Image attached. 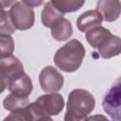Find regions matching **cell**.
I'll use <instances>...</instances> for the list:
<instances>
[{
    "mask_svg": "<svg viewBox=\"0 0 121 121\" xmlns=\"http://www.w3.org/2000/svg\"><path fill=\"white\" fill-rule=\"evenodd\" d=\"M95 106L94 95L85 89H74L67 100L64 121H87Z\"/></svg>",
    "mask_w": 121,
    "mask_h": 121,
    "instance_id": "6da1fadb",
    "label": "cell"
},
{
    "mask_svg": "<svg viewBox=\"0 0 121 121\" xmlns=\"http://www.w3.org/2000/svg\"><path fill=\"white\" fill-rule=\"evenodd\" d=\"M85 57V48L77 39L69 41L60 47L54 55V63L61 71L72 73L77 71Z\"/></svg>",
    "mask_w": 121,
    "mask_h": 121,
    "instance_id": "7a4b0ae2",
    "label": "cell"
},
{
    "mask_svg": "<svg viewBox=\"0 0 121 121\" xmlns=\"http://www.w3.org/2000/svg\"><path fill=\"white\" fill-rule=\"evenodd\" d=\"M30 106L39 119L43 116L58 115L63 110L64 100L60 94L49 93L39 96Z\"/></svg>",
    "mask_w": 121,
    "mask_h": 121,
    "instance_id": "3957f363",
    "label": "cell"
},
{
    "mask_svg": "<svg viewBox=\"0 0 121 121\" xmlns=\"http://www.w3.org/2000/svg\"><path fill=\"white\" fill-rule=\"evenodd\" d=\"M9 17L18 30H27L31 28L35 23V13L33 8L28 6L25 1H16L10 6Z\"/></svg>",
    "mask_w": 121,
    "mask_h": 121,
    "instance_id": "277c9868",
    "label": "cell"
},
{
    "mask_svg": "<svg viewBox=\"0 0 121 121\" xmlns=\"http://www.w3.org/2000/svg\"><path fill=\"white\" fill-rule=\"evenodd\" d=\"M102 107L112 121H121V76L105 93Z\"/></svg>",
    "mask_w": 121,
    "mask_h": 121,
    "instance_id": "5b68a950",
    "label": "cell"
},
{
    "mask_svg": "<svg viewBox=\"0 0 121 121\" xmlns=\"http://www.w3.org/2000/svg\"><path fill=\"white\" fill-rule=\"evenodd\" d=\"M24 73V66L21 60L11 55L6 58H0V83L1 93L8 88L9 80L15 76Z\"/></svg>",
    "mask_w": 121,
    "mask_h": 121,
    "instance_id": "8992f818",
    "label": "cell"
},
{
    "mask_svg": "<svg viewBox=\"0 0 121 121\" xmlns=\"http://www.w3.org/2000/svg\"><path fill=\"white\" fill-rule=\"evenodd\" d=\"M41 88L46 93H57L60 91L64 82L63 76L53 66H45L39 75Z\"/></svg>",
    "mask_w": 121,
    "mask_h": 121,
    "instance_id": "52a82bcc",
    "label": "cell"
},
{
    "mask_svg": "<svg viewBox=\"0 0 121 121\" xmlns=\"http://www.w3.org/2000/svg\"><path fill=\"white\" fill-rule=\"evenodd\" d=\"M8 89L10 94L16 96L28 98L33 90L32 80L27 76V74H26L25 72L21 73L9 80Z\"/></svg>",
    "mask_w": 121,
    "mask_h": 121,
    "instance_id": "ba28073f",
    "label": "cell"
},
{
    "mask_svg": "<svg viewBox=\"0 0 121 121\" xmlns=\"http://www.w3.org/2000/svg\"><path fill=\"white\" fill-rule=\"evenodd\" d=\"M102 19L106 22H113L117 20L121 14V2L118 0H100L96 3L95 9Z\"/></svg>",
    "mask_w": 121,
    "mask_h": 121,
    "instance_id": "9c48e42d",
    "label": "cell"
},
{
    "mask_svg": "<svg viewBox=\"0 0 121 121\" xmlns=\"http://www.w3.org/2000/svg\"><path fill=\"white\" fill-rule=\"evenodd\" d=\"M103 19L96 9H91L83 12L77 19V27L80 32H87L88 30L101 25Z\"/></svg>",
    "mask_w": 121,
    "mask_h": 121,
    "instance_id": "30bf717a",
    "label": "cell"
},
{
    "mask_svg": "<svg viewBox=\"0 0 121 121\" xmlns=\"http://www.w3.org/2000/svg\"><path fill=\"white\" fill-rule=\"evenodd\" d=\"M98 55L103 59H111L121 54V38L112 35L100 47L97 48Z\"/></svg>",
    "mask_w": 121,
    "mask_h": 121,
    "instance_id": "8fae6325",
    "label": "cell"
},
{
    "mask_svg": "<svg viewBox=\"0 0 121 121\" xmlns=\"http://www.w3.org/2000/svg\"><path fill=\"white\" fill-rule=\"evenodd\" d=\"M112 34L111 31L101 26H95L90 30H88L85 34V38L88 43L93 47L97 49L100 47Z\"/></svg>",
    "mask_w": 121,
    "mask_h": 121,
    "instance_id": "7c38bea8",
    "label": "cell"
},
{
    "mask_svg": "<svg viewBox=\"0 0 121 121\" xmlns=\"http://www.w3.org/2000/svg\"><path fill=\"white\" fill-rule=\"evenodd\" d=\"M73 34V26L71 22L62 17L59 19L51 27V36L59 42L68 40Z\"/></svg>",
    "mask_w": 121,
    "mask_h": 121,
    "instance_id": "4fadbf2b",
    "label": "cell"
},
{
    "mask_svg": "<svg viewBox=\"0 0 121 121\" xmlns=\"http://www.w3.org/2000/svg\"><path fill=\"white\" fill-rule=\"evenodd\" d=\"M64 17L61 12H60L55 6L52 4L51 1L45 3L43 10H42V15H41V20L43 26L45 27H52V26L60 18Z\"/></svg>",
    "mask_w": 121,
    "mask_h": 121,
    "instance_id": "5bb4252c",
    "label": "cell"
},
{
    "mask_svg": "<svg viewBox=\"0 0 121 121\" xmlns=\"http://www.w3.org/2000/svg\"><path fill=\"white\" fill-rule=\"evenodd\" d=\"M38 117L34 111L32 110L30 103L23 109H19L11 112L8 116H6L3 121H37Z\"/></svg>",
    "mask_w": 121,
    "mask_h": 121,
    "instance_id": "9a60e30c",
    "label": "cell"
},
{
    "mask_svg": "<svg viewBox=\"0 0 121 121\" xmlns=\"http://www.w3.org/2000/svg\"><path fill=\"white\" fill-rule=\"evenodd\" d=\"M51 2L55 8L62 14L77 11L80 9L85 4L84 0H53Z\"/></svg>",
    "mask_w": 121,
    "mask_h": 121,
    "instance_id": "2e32d148",
    "label": "cell"
},
{
    "mask_svg": "<svg viewBox=\"0 0 121 121\" xmlns=\"http://www.w3.org/2000/svg\"><path fill=\"white\" fill-rule=\"evenodd\" d=\"M29 104V100L28 98H25V97H19L16 96L12 94L8 95L4 101H3V106L7 111L9 112H13L19 109H23L26 108L27 105Z\"/></svg>",
    "mask_w": 121,
    "mask_h": 121,
    "instance_id": "e0dca14e",
    "label": "cell"
},
{
    "mask_svg": "<svg viewBox=\"0 0 121 121\" xmlns=\"http://www.w3.org/2000/svg\"><path fill=\"white\" fill-rule=\"evenodd\" d=\"M15 27L10 20L9 11L1 9L0 10V36H10L14 33Z\"/></svg>",
    "mask_w": 121,
    "mask_h": 121,
    "instance_id": "ac0fdd59",
    "label": "cell"
},
{
    "mask_svg": "<svg viewBox=\"0 0 121 121\" xmlns=\"http://www.w3.org/2000/svg\"><path fill=\"white\" fill-rule=\"evenodd\" d=\"M14 50V41L11 36H0V58L12 55Z\"/></svg>",
    "mask_w": 121,
    "mask_h": 121,
    "instance_id": "d6986e66",
    "label": "cell"
},
{
    "mask_svg": "<svg viewBox=\"0 0 121 121\" xmlns=\"http://www.w3.org/2000/svg\"><path fill=\"white\" fill-rule=\"evenodd\" d=\"M87 121H110V120L103 114H95L89 116Z\"/></svg>",
    "mask_w": 121,
    "mask_h": 121,
    "instance_id": "ffe728a7",
    "label": "cell"
},
{
    "mask_svg": "<svg viewBox=\"0 0 121 121\" xmlns=\"http://www.w3.org/2000/svg\"><path fill=\"white\" fill-rule=\"evenodd\" d=\"M28 6H30L31 8H34V7H38L42 4H43V1H34V0H31V1H25Z\"/></svg>",
    "mask_w": 121,
    "mask_h": 121,
    "instance_id": "44dd1931",
    "label": "cell"
},
{
    "mask_svg": "<svg viewBox=\"0 0 121 121\" xmlns=\"http://www.w3.org/2000/svg\"><path fill=\"white\" fill-rule=\"evenodd\" d=\"M37 121H54L50 116H43L41 118H39Z\"/></svg>",
    "mask_w": 121,
    "mask_h": 121,
    "instance_id": "7402d4cb",
    "label": "cell"
}]
</instances>
